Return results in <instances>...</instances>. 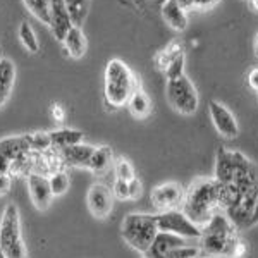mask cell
Wrapping results in <instances>:
<instances>
[{"label": "cell", "mask_w": 258, "mask_h": 258, "mask_svg": "<svg viewBox=\"0 0 258 258\" xmlns=\"http://www.w3.org/2000/svg\"><path fill=\"white\" fill-rule=\"evenodd\" d=\"M202 258H243L246 246L238 234V227L224 212H217L202 227L200 236Z\"/></svg>", "instance_id": "obj_1"}, {"label": "cell", "mask_w": 258, "mask_h": 258, "mask_svg": "<svg viewBox=\"0 0 258 258\" xmlns=\"http://www.w3.org/2000/svg\"><path fill=\"white\" fill-rule=\"evenodd\" d=\"M214 181L222 186L232 184L243 195H248L258 191V169L244 153L220 147L215 159Z\"/></svg>", "instance_id": "obj_2"}, {"label": "cell", "mask_w": 258, "mask_h": 258, "mask_svg": "<svg viewBox=\"0 0 258 258\" xmlns=\"http://www.w3.org/2000/svg\"><path fill=\"white\" fill-rule=\"evenodd\" d=\"M217 212H220L219 184L214 179H197L184 189L182 214L198 227L205 226Z\"/></svg>", "instance_id": "obj_3"}, {"label": "cell", "mask_w": 258, "mask_h": 258, "mask_svg": "<svg viewBox=\"0 0 258 258\" xmlns=\"http://www.w3.org/2000/svg\"><path fill=\"white\" fill-rule=\"evenodd\" d=\"M140 88V78L135 76V73L129 69L126 62L120 59L109 60L105 68V88H103L107 109L117 110L124 107L131 95Z\"/></svg>", "instance_id": "obj_4"}, {"label": "cell", "mask_w": 258, "mask_h": 258, "mask_svg": "<svg viewBox=\"0 0 258 258\" xmlns=\"http://www.w3.org/2000/svg\"><path fill=\"white\" fill-rule=\"evenodd\" d=\"M122 238L133 249L147 253L155 236L159 234L157 215L152 214H129L122 220Z\"/></svg>", "instance_id": "obj_5"}, {"label": "cell", "mask_w": 258, "mask_h": 258, "mask_svg": "<svg viewBox=\"0 0 258 258\" xmlns=\"http://www.w3.org/2000/svg\"><path fill=\"white\" fill-rule=\"evenodd\" d=\"M0 249L7 258H28L21 232V215L14 203H7L0 219Z\"/></svg>", "instance_id": "obj_6"}, {"label": "cell", "mask_w": 258, "mask_h": 258, "mask_svg": "<svg viewBox=\"0 0 258 258\" xmlns=\"http://www.w3.org/2000/svg\"><path fill=\"white\" fill-rule=\"evenodd\" d=\"M165 97L169 105L182 115H193L198 109L200 97L195 85L188 76H179L176 80H169L165 85Z\"/></svg>", "instance_id": "obj_7"}, {"label": "cell", "mask_w": 258, "mask_h": 258, "mask_svg": "<svg viewBox=\"0 0 258 258\" xmlns=\"http://www.w3.org/2000/svg\"><path fill=\"white\" fill-rule=\"evenodd\" d=\"M157 226L160 232H170L184 239H200L202 227L193 224L182 214V210H165L157 215Z\"/></svg>", "instance_id": "obj_8"}, {"label": "cell", "mask_w": 258, "mask_h": 258, "mask_svg": "<svg viewBox=\"0 0 258 258\" xmlns=\"http://www.w3.org/2000/svg\"><path fill=\"white\" fill-rule=\"evenodd\" d=\"M209 112H210L212 124H214L215 131H217L220 136H224V138H227V140H232L239 135L238 120H236L234 114H232L224 103L217 102V100H210Z\"/></svg>", "instance_id": "obj_9"}, {"label": "cell", "mask_w": 258, "mask_h": 258, "mask_svg": "<svg viewBox=\"0 0 258 258\" xmlns=\"http://www.w3.org/2000/svg\"><path fill=\"white\" fill-rule=\"evenodd\" d=\"M153 207L160 212L165 210H176L179 205H182L184 200V189L177 182H164V184L153 188L150 195Z\"/></svg>", "instance_id": "obj_10"}, {"label": "cell", "mask_w": 258, "mask_h": 258, "mask_svg": "<svg viewBox=\"0 0 258 258\" xmlns=\"http://www.w3.org/2000/svg\"><path fill=\"white\" fill-rule=\"evenodd\" d=\"M86 205L93 217L97 219H105L110 215L112 207H114V197L112 191L107 188L105 184H91L86 195Z\"/></svg>", "instance_id": "obj_11"}, {"label": "cell", "mask_w": 258, "mask_h": 258, "mask_svg": "<svg viewBox=\"0 0 258 258\" xmlns=\"http://www.w3.org/2000/svg\"><path fill=\"white\" fill-rule=\"evenodd\" d=\"M28 191H30V198L35 205L36 210H47L52 203V189H50L48 177L38 172L28 174Z\"/></svg>", "instance_id": "obj_12"}, {"label": "cell", "mask_w": 258, "mask_h": 258, "mask_svg": "<svg viewBox=\"0 0 258 258\" xmlns=\"http://www.w3.org/2000/svg\"><path fill=\"white\" fill-rule=\"evenodd\" d=\"M57 152H59V157L66 167L88 169L91 155H93V152H95V147L86 145V143H78V145H73V147L57 150Z\"/></svg>", "instance_id": "obj_13"}, {"label": "cell", "mask_w": 258, "mask_h": 258, "mask_svg": "<svg viewBox=\"0 0 258 258\" xmlns=\"http://www.w3.org/2000/svg\"><path fill=\"white\" fill-rule=\"evenodd\" d=\"M50 2V31L62 43L64 36L73 28V23L69 19V14L66 11L64 0H48Z\"/></svg>", "instance_id": "obj_14"}, {"label": "cell", "mask_w": 258, "mask_h": 258, "mask_svg": "<svg viewBox=\"0 0 258 258\" xmlns=\"http://www.w3.org/2000/svg\"><path fill=\"white\" fill-rule=\"evenodd\" d=\"M186 239L179 238L176 234H170V232H160L155 236L153 243L150 244V248L147 249V258H167V255L172 249H176L179 246H184Z\"/></svg>", "instance_id": "obj_15"}, {"label": "cell", "mask_w": 258, "mask_h": 258, "mask_svg": "<svg viewBox=\"0 0 258 258\" xmlns=\"http://www.w3.org/2000/svg\"><path fill=\"white\" fill-rule=\"evenodd\" d=\"M160 14L165 24L174 31H184L188 28V12L182 9L176 0H167L160 7Z\"/></svg>", "instance_id": "obj_16"}, {"label": "cell", "mask_w": 258, "mask_h": 258, "mask_svg": "<svg viewBox=\"0 0 258 258\" xmlns=\"http://www.w3.org/2000/svg\"><path fill=\"white\" fill-rule=\"evenodd\" d=\"M31 153V148L28 145V140L26 136H12V138H6L0 141V155H4L7 160L11 162H16L23 157L30 155Z\"/></svg>", "instance_id": "obj_17"}, {"label": "cell", "mask_w": 258, "mask_h": 258, "mask_svg": "<svg viewBox=\"0 0 258 258\" xmlns=\"http://www.w3.org/2000/svg\"><path fill=\"white\" fill-rule=\"evenodd\" d=\"M62 43H64L66 50H68V53L73 59H83L86 53V48H88L85 33L81 31V28H76V26L71 28L69 33L64 36V40H62Z\"/></svg>", "instance_id": "obj_18"}, {"label": "cell", "mask_w": 258, "mask_h": 258, "mask_svg": "<svg viewBox=\"0 0 258 258\" xmlns=\"http://www.w3.org/2000/svg\"><path fill=\"white\" fill-rule=\"evenodd\" d=\"M16 80V68L11 59H0V107L9 100Z\"/></svg>", "instance_id": "obj_19"}, {"label": "cell", "mask_w": 258, "mask_h": 258, "mask_svg": "<svg viewBox=\"0 0 258 258\" xmlns=\"http://www.w3.org/2000/svg\"><path fill=\"white\" fill-rule=\"evenodd\" d=\"M110 167H114V152H112V148L105 147V145L95 148L88 170H91L95 176H103Z\"/></svg>", "instance_id": "obj_20"}, {"label": "cell", "mask_w": 258, "mask_h": 258, "mask_svg": "<svg viewBox=\"0 0 258 258\" xmlns=\"http://www.w3.org/2000/svg\"><path fill=\"white\" fill-rule=\"evenodd\" d=\"M50 141H52L53 150H62L73 147V145L83 143V133L80 129H71V127H60L55 131H50Z\"/></svg>", "instance_id": "obj_21"}, {"label": "cell", "mask_w": 258, "mask_h": 258, "mask_svg": "<svg viewBox=\"0 0 258 258\" xmlns=\"http://www.w3.org/2000/svg\"><path fill=\"white\" fill-rule=\"evenodd\" d=\"M126 105L129 112H131V115L136 119H147L152 114V100L141 88L131 95V98L127 100Z\"/></svg>", "instance_id": "obj_22"}, {"label": "cell", "mask_w": 258, "mask_h": 258, "mask_svg": "<svg viewBox=\"0 0 258 258\" xmlns=\"http://www.w3.org/2000/svg\"><path fill=\"white\" fill-rule=\"evenodd\" d=\"M66 11L69 14V19L73 26L81 28L85 24L90 12V0H64Z\"/></svg>", "instance_id": "obj_23"}, {"label": "cell", "mask_w": 258, "mask_h": 258, "mask_svg": "<svg viewBox=\"0 0 258 258\" xmlns=\"http://www.w3.org/2000/svg\"><path fill=\"white\" fill-rule=\"evenodd\" d=\"M182 53H184V47H182V43H179V41H172V43H169L164 50L157 52L155 59H153L155 60L157 69L162 71V73H165V69L170 66V62L176 59V57L182 55Z\"/></svg>", "instance_id": "obj_24"}, {"label": "cell", "mask_w": 258, "mask_h": 258, "mask_svg": "<svg viewBox=\"0 0 258 258\" xmlns=\"http://www.w3.org/2000/svg\"><path fill=\"white\" fill-rule=\"evenodd\" d=\"M24 7L30 11L33 18H36L41 24L50 26V2L48 0H23Z\"/></svg>", "instance_id": "obj_25"}, {"label": "cell", "mask_w": 258, "mask_h": 258, "mask_svg": "<svg viewBox=\"0 0 258 258\" xmlns=\"http://www.w3.org/2000/svg\"><path fill=\"white\" fill-rule=\"evenodd\" d=\"M19 40H21V43H23V47L30 53H36L40 50V41L36 38V33L30 26V23H26V21H23V23L19 24Z\"/></svg>", "instance_id": "obj_26"}, {"label": "cell", "mask_w": 258, "mask_h": 258, "mask_svg": "<svg viewBox=\"0 0 258 258\" xmlns=\"http://www.w3.org/2000/svg\"><path fill=\"white\" fill-rule=\"evenodd\" d=\"M48 182H50V189H52L53 197H62V195L69 189L71 179H69V174L66 172V170L59 169V170H55V172L50 174Z\"/></svg>", "instance_id": "obj_27"}, {"label": "cell", "mask_w": 258, "mask_h": 258, "mask_svg": "<svg viewBox=\"0 0 258 258\" xmlns=\"http://www.w3.org/2000/svg\"><path fill=\"white\" fill-rule=\"evenodd\" d=\"M28 140V145H30L31 152L36 153H45L52 148V141H50V135L48 133H30V135H24Z\"/></svg>", "instance_id": "obj_28"}, {"label": "cell", "mask_w": 258, "mask_h": 258, "mask_svg": "<svg viewBox=\"0 0 258 258\" xmlns=\"http://www.w3.org/2000/svg\"><path fill=\"white\" fill-rule=\"evenodd\" d=\"M176 2L186 12H189V11L203 12V11L214 9V7L217 6V4H220V0H176Z\"/></svg>", "instance_id": "obj_29"}, {"label": "cell", "mask_w": 258, "mask_h": 258, "mask_svg": "<svg viewBox=\"0 0 258 258\" xmlns=\"http://www.w3.org/2000/svg\"><path fill=\"white\" fill-rule=\"evenodd\" d=\"M114 172H115V179H122V181H131L133 177H136L135 167L124 157H119V159L114 160Z\"/></svg>", "instance_id": "obj_30"}, {"label": "cell", "mask_w": 258, "mask_h": 258, "mask_svg": "<svg viewBox=\"0 0 258 258\" xmlns=\"http://www.w3.org/2000/svg\"><path fill=\"white\" fill-rule=\"evenodd\" d=\"M184 62H186V55L182 53V55L176 57L172 62H170V66L167 69H165V78L169 80H176L179 76H184Z\"/></svg>", "instance_id": "obj_31"}, {"label": "cell", "mask_w": 258, "mask_h": 258, "mask_svg": "<svg viewBox=\"0 0 258 258\" xmlns=\"http://www.w3.org/2000/svg\"><path fill=\"white\" fill-rule=\"evenodd\" d=\"M112 197H115L117 200H129L127 181H122V179H115L114 186H112Z\"/></svg>", "instance_id": "obj_32"}, {"label": "cell", "mask_w": 258, "mask_h": 258, "mask_svg": "<svg viewBox=\"0 0 258 258\" xmlns=\"http://www.w3.org/2000/svg\"><path fill=\"white\" fill-rule=\"evenodd\" d=\"M127 186H129V200H138L143 193V184L138 177H133L131 181H127Z\"/></svg>", "instance_id": "obj_33"}, {"label": "cell", "mask_w": 258, "mask_h": 258, "mask_svg": "<svg viewBox=\"0 0 258 258\" xmlns=\"http://www.w3.org/2000/svg\"><path fill=\"white\" fill-rule=\"evenodd\" d=\"M50 114H52V117L57 120V122H62V120L66 119V110L64 107L59 105V103H53L52 109H50Z\"/></svg>", "instance_id": "obj_34"}, {"label": "cell", "mask_w": 258, "mask_h": 258, "mask_svg": "<svg viewBox=\"0 0 258 258\" xmlns=\"http://www.w3.org/2000/svg\"><path fill=\"white\" fill-rule=\"evenodd\" d=\"M11 189V176L9 174H0V197L7 195Z\"/></svg>", "instance_id": "obj_35"}, {"label": "cell", "mask_w": 258, "mask_h": 258, "mask_svg": "<svg viewBox=\"0 0 258 258\" xmlns=\"http://www.w3.org/2000/svg\"><path fill=\"white\" fill-rule=\"evenodd\" d=\"M248 85H249V88H251L258 95V68L249 71V74H248Z\"/></svg>", "instance_id": "obj_36"}, {"label": "cell", "mask_w": 258, "mask_h": 258, "mask_svg": "<svg viewBox=\"0 0 258 258\" xmlns=\"http://www.w3.org/2000/svg\"><path fill=\"white\" fill-rule=\"evenodd\" d=\"M258 224V195H256V200H255V205H253V212H251V217H249V222H248V227H253Z\"/></svg>", "instance_id": "obj_37"}, {"label": "cell", "mask_w": 258, "mask_h": 258, "mask_svg": "<svg viewBox=\"0 0 258 258\" xmlns=\"http://www.w3.org/2000/svg\"><path fill=\"white\" fill-rule=\"evenodd\" d=\"M0 174H9L11 176V162L4 155H0Z\"/></svg>", "instance_id": "obj_38"}, {"label": "cell", "mask_w": 258, "mask_h": 258, "mask_svg": "<svg viewBox=\"0 0 258 258\" xmlns=\"http://www.w3.org/2000/svg\"><path fill=\"white\" fill-rule=\"evenodd\" d=\"M147 2H150V4H152V6L162 7V6H164L165 2H167V0H147Z\"/></svg>", "instance_id": "obj_39"}, {"label": "cell", "mask_w": 258, "mask_h": 258, "mask_svg": "<svg viewBox=\"0 0 258 258\" xmlns=\"http://www.w3.org/2000/svg\"><path fill=\"white\" fill-rule=\"evenodd\" d=\"M248 6L251 7V11L258 12V0H248Z\"/></svg>", "instance_id": "obj_40"}, {"label": "cell", "mask_w": 258, "mask_h": 258, "mask_svg": "<svg viewBox=\"0 0 258 258\" xmlns=\"http://www.w3.org/2000/svg\"><path fill=\"white\" fill-rule=\"evenodd\" d=\"M253 48H255V53L258 55V35H256V38H255V43H253Z\"/></svg>", "instance_id": "obj_41"}, {"label": "cell", "mask_w": 258, "mask_h": 258, "mask_svg": "<svg viewBox=\"0 0 258 258\" xmlns=\"http://www.w3.org/2000/svg\"><path fill=\"white\" fill-rule=\"evenodd\" d=\"M0 258H7V256H6V253H4L2 249H0Z\"/></svg>", "instance_id": "obj_42"}]
</instances>
